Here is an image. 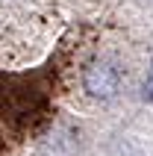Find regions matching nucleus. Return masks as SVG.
<instances>
[{"label": "nucleus", "instance_id": "nucleus-1", "mask_svg": "<svg viewBox=\"0 0 153 156\" xmlns=\"http://www.w3.org/2000/svg\"><path fill=\"white\" fill-rule=\"evenodd\" d=\"M83 83H85V88H88L94 97H112L115 88H118V74H115V68H109L106 62H94V65L85 68Z\"/></svg>", "mask_w": 153, "mask_h": 156}, {"label": "nucleus", "instance_id": "nucleus-2", "mask_svg": "<svg viewBox=\"0 0 153 156\" xmlns=\"http://www.w3.org/2000/svg\"><path fill=\"white\" fill-rule=\"evenodd\" d=\"M144 91H147V97H153V71H150V77H147V83H144Z\"/></svg>", "mask_w": 153, "mask_h": 156}]
</instances>
